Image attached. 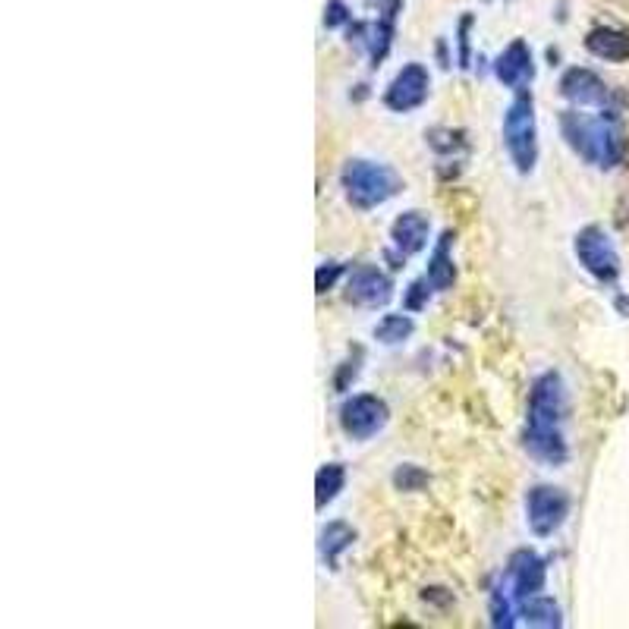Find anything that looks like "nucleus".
Wrapping results in <instances>:
<instances>
[{
  "label": "nucleus",
  "instance_id": "3",
  "mask_svg": "<svg viewBox=\"0 0 629 629\" xmlns=\"http://www.w3.org/2000/svg\"><path fill=\"white\" fill-rule=\"evenodd\" d=\"M504 142L507 155L519 170H532L538 158V142H535V114H532V98L519 95L504 117Z\"/></svg>",
  "mask_w": 629,
  "mask_h": 629
},
{
  "label": "nucleus",
  "instance_id": "12",
  "mask_svg": "<svg viewBox=\"0 0 629 629\" xmlns=\"http://www.w3.org/2000/svg\"><path fill=\"white\" fill-rule=\"evenodd\" d=\"M513 589H516V595H538V589L541 585H545V570H541V560L538 557H532V554H519L516 560H513Z\"/></svg>",
  "mask_w": 629,
  "mask_h": 629
},
{
  "label": "nucleus",
  "instance_id": "8",
  "mask_svg": "<svg viewBox=\"0 0 629 629\" xmlns=\"http://www.w3.org/2000/svg\"><path fill=\"white\" fill-rule=\"evenodd\" d=\"M497 79L510 85V89H523L532 79V51L523 38H516L513 45L497 57Z\"/></svg>",
  "mask_w": 629,
  "mask_h": 629
},
{
  "label": "nucleus",
  "instance_id": "17",
  "mask_svg": "<svg viewBox=\"0 0 629 629\" xmlns=\"http://www.w3.org/2000/svg\"><path fill=\"white\" fill-rule=\"evenodd\" d=\"M526 617H529V623H538V626H554V623H560L557 604L548 601V598H538V595L529 598V604H526Z\"/></svg>",
  "mask_w": 629,
  "mask_h": 629
},
{
  "label": "nucleus",
  "instance_id": "9",
  "mask_svg": "<svg viewBox=\"0 0 629 629\" xmlns=\"http://www.w3.org/2000/svg\"><path fill=\"white\" fill-rule=\"evenodd\" d=\"M560 89L576 104H601L607 98V85L592 70H579V67L567 70V76L560 79Z\"/></svg>",
  "mask_w": 629,
  "mask_h": 629
},
{
  "label": "nucleus",
  "instance_id": "2",
  "mask_svg": "<svg viewBox=\"0 0 629 629\" xmlns=\"http://www.w3.org/2000/svg\"><path fill=\"white\" fill-rule=\"evenodd\" d=\"M397 186H400V180L394 177V170H387L381 164H372V161H350V164H346V170H343L346 199H350L362 211L387 202L390 195L397 192Z\"/></svg>",
  "mask_w": 629,
  "mask_h": 629
},
{
  "label": "nucleus",
  "instance_id": "11",
  "mask_svg": "<svg viewBox=\"0 0 629 629\" xmlns=\"http://www.w3.org/2000/svg\"><path fill=\"white\" fill-rule=\"evenodd\" d=\"M585 48H589L601 60L620 63V60H629V35L623 29L601 26V29L589 32V38H585Z\"/></svg>",
  "mask_w": 629,
  "mask_h": 629
},
{
  "label": "nucleus",
  "instance_id": "5",
  "mask_svg": "<svg viewBox=\"0 0 629 629\" xmlns=\"http://www.w3.org/2000/svg\"><path fill=\"white\" fill-rule=\"evenodd\" d=\"M340 422H343V431L350 438H356V441H368L372 435H378V431L384 428V422H387V406L378 400V397H356V400H350L343 406V416H340Z\"/></svg>",
  "mask_w": 629,
  "mask_h": 629
},
{
  "label": "nucleus",
  "instance_id": "4",
  "mask_svg": "<svg viewBox=\"0 0 629 629\" xmlns=\"http://www.w3.org/2000/svg\"><path fill=\"white\" fill-rule=\"evenodd\" d=\"M576 255H579V262L585 265V271L595 274L598 280H614L617 277V252L611 246V240H607V233L598 230V227H589V230H582L576 236Z\"/></svg>",
  "mask_w": 629,
  "mask_h": 629
},
{
  "label": "nucleus",
  "instance_id": "15",
  "mask_svg": "<svg viewBox=\"0 0 629 629\" xmlns=\"http://www.w3.org/2000/svg\"><path fill=\"white\" fill-rule=\"evenodd\" d=\"M343 479H346V472H343L337 463L324 466V469L318 472V507H324L328 501H334L337 491L343 488Z\"/></svg>",
  "mask_w": 629,
  "mask_h": 629
},
{
  "label": "nucleus",
  "instance_id": "7",
  "mask_svg": "<svg viewBox=\"0 0 629 629\" xmlns=\"http://www.w3.org/2000/svg\"><path fill=\"white\" fill-rule=\"evenodd\" d=\"M425 98H428V73L419 63L403 67V73L390 82V89L384 95L387 107H394V111H412V107H419Z\"/></svg>",
  "mask_w": 629,
  "mask_h": 629
},
{
  "label": "nucleus",
  "instance_id": "14",
  "mask_svg": "<svg viewBox=\"0 0 629 629\" xmlns=\"http://www.w3.org/2000/svg\"><path fill=\"white\" fill-rule=\"evenodd\" d=\"M353 541V529L350 526H343V523H334L324 529L321 535V551L324 557H328V563H337V551H343L346 545Z\"/></svg>",
  "mask_w": 629,
  "mask_h": 629
},
{
  "label": "nucleus",
  "instance_id": "13",
  "mask_svg": "<svg viewBox=\"0 0 629 629\" xmlns=\"http://www.w3.org/2000/svg\"><path fill=\"white\" fill-rule=\"evenodd\" d=\"M428 240V221L422 218L419 211H409L394 224V243L403 252H419Z\"/></svg>",
  "mask_w": 629,
  "mask_h": 629
},
{
  "label": "nucleus",
  "instance_id": "19",
  "mask_svg": "<svg viewBox=\"0 0 629 629\" xmlns=\"http://www.w3.org/2000/svg\"><path fill=\"white\" fill-rule=\"evenodd\" d=\"M350 7L343 4V0H328V7H324V26L328 29H337V26H346L350 23Z\"/></svg>",
  "mask_w": 629,
  "mask_h": 629
},
{
  "label": "nucleus",
  "instance_id": "16",
  "mask_svg": "<svg viewBox=\"0 0 629 629\" xmlns=\"http://www.w3.org/2000/svg\"><path fill=\"white\" fill-rule=\"evenodd\" d=\"M447 249H450V233L444 236V243L435 249V258H431V268H428V280L435 284L438 290H444L450 280H453V268L447 262Z\"/></svg>",
  "mask_w": 629,
  "mask_h": 629
},
{
  "label": "nucleus",
  "instance_id": "6",
  "mask_svg": "<svg viewBox=\"0 0 629 629\" xmlns=\"http://www.w3.org/2000/svg\"><path fill=\"white\" fill-rule=\"evenodd\" d=\"M529 510V526L535 535H551L560 529L563 516L570 510V501L560 494V488H535L526 501Z\"/></svg>",
  "mask_w": 629,
  "mask_h": 629
},
{
  "label": "nucleus",
  "instance_id": "10",
  "mask_svg": "<svg viewBox=\"0 0 629 629\" xmlns=\"http://www.w3.org/2000/svg\"><path fill=\"white\" fill-rule=\"evenodd\" d=\"M390 296V280L378 268H359L350 277V299L359 306H378Z\"/></svg>",
  "mask_w": 629,
  "mask_h": 629
},
{
  "label": "nucleus",
  "instance_id": "1",
  "mask_svg": "<svg viewBox=\"0 0 629 629\" xmlns=\"http://www.w3.org/2000/svg\"><path fill=\"white\" fill-rule=\"evenodd\" d=\"M567 409L563 397V384L557 375H545L532 390V409H529V447L538 460L563 463L567 460V447L560 438V419Z\"/></svg>",
  "mask_w": 629,
  "mask_h": 629
},
{
  "label": "nucleus",
  "instance_id": "18",
  "mask_svg": "<svg viewBox=\"0 0 629 629\" xmlns=\"http://www.w3.org/2000/svg\"><path fill=\"white\" fill-rule=\"evenodd\" d=\"M378 340H384V343H400L403 337H409L412 334V321L409 318H400V315H387L381 324H378Z\"/></svg>",
  "mask_w": 629,
  "mask_h": 629
}]
</instances>
